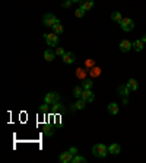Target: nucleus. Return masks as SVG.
Listing matches in <instances>:
<instances>
[{"mask_svg":"<svg viewBox=\"0 0 146 163\" xmlns=\"http://www.w3.org/2000/svg\"><path fill=\"white\" fill-rule=\"evenodd\" d=\"M92 155L95 157H98V159H104L105 156L108 155V147L105 144H102V143H98V144H95L92 147Z\"/></svg>","mask_w":146,"mask_h":163,"instance_id":"f257e3e1","label":"nucleus"},{"mask_svg":"<svg viewBox=\"0 0 146 163\" xmlns=\"http://www.w3.org/2000/svg\"><path fill=\"white\" fill-rule=\"evenodd\" d=\"M57 22H60V21H58L53 13H46V15L42 16V23H44V26H50V28H53Z\"/></svg>","mask_w":146,"mask_h":163,"instance_id":"f03ea898","label":"nucleus"},{"mask_svg":"<svg viewBox=\"0 0 146 163\" xmlns=\"http://www.w3.org/2000/svg\"><path fill=\"white\" fill-rule=\"evenodd\" d=\"M120 26L124 32H132L134 29V22L130 18H123V21L120 22Z\"/></svg>","mask_w":146,"mask_h":163,"instance_id":"7ed1b4c3","label":"nucleus"},{"mask_svg":"<svg viewBox=\"0 0 146 163\" xmlns=\"http://www.w3.org/2000/svg\"><path fill=\"white\" fill-rule=\"evenodd\" d=\"M44 102L48 105L57 104V102H60V95H58L57 92H48L46 95V98H44Z\"/></svg>","mask_w":146,"mask_h":163,"instance_id":"20e7f679","label":"nucleus"},{"mask_svg":"<svg viewBox=\"0 0 146 163\" xmlns=\"http://www.w3.org/2000/svg\"><path fill=\"white\" fill-rule=\"evenodd\" d=\"M44 38H46V42H47V45L48 47H56L58 44V37H57V33H46L44 35Z\"/></svg>","mask_w":146,"mask_h":163,"instance_id":"39448f33","label":"nucleus"},{"mask_svg":"<svg viewBox=\"0 0 146 163\" xmlns=\"http://www.w3.org/2000/svg\"><path fill=\"white\" fill-rule=\"evenodd\" d=\"M82 99L86 102V104H91V102H94L95 100V95L92 93L91 89H84V93H82Z\"/></svg>","mask_w":146,"mask_h":163,"instance_id":"423d86ee","label":"nucleus"},{"mask_svg":"<svg viewBox=\"0 0 146 163\" xmlns=\"http://www.w3.org/2000/svg\"><path fill=\"white\" fill-rule=\"evenodd\" d=\"M121 53H129L130 50H133V42H130L129 39H123L120 42V45H118Z\"/></svg>","mask_w":146,"mask_h":163,"instance_id":"0eeeda50","label":"nucleus"},{"mask_svg":"<svg viewBox=\"0 0 146 163\" xmlns=\"http://www.w3.org/2000/svg\"><path fill=\"white\" fill-rule=\"evenodd\" d=\"M72 159H73V155H72L69 150L58 156V160H60L62 163H72Z\"/></svg>","mask_w":146,"mask_h":163,"instance_id":"6e6552de","label":"nucleus"},{"mask_svg":"<svg viewBox=\"0 0 146 163\" xmlns=\"http://www.w3.org/2000/svg\"><path fill=\"white\" fill-rule=\"evenodd\" d=\"M130 92H132V90L127 88V84H120V86L117 88V93H118L120 96H123V98H127Z\"/></svg>","mask_w":146,"mask_h":163,"instance_id":"1a4fd4ad","label":"nucleus"},{"mask_svg":"<svg viewBox=\"0 0 146 163\" xmlns=\"http://www.w3.org/2000/svg\"><path fill=\"white\" fill-rule=\"evenodd\" d=\"M75 60H76L75 53H66V54L63 55V63H66V64L75 63Z\"/></svg>","mask_w":146,"mask_h":163,"instance_id":"9d476101","label":"nucleus"},{"mask_svg":"<svg viewBox=\"0 0 146 163\" xmlns=\"http://www.w3.org/2000/svg\"><path fill=\"white\" fill-rule=\"evenodd\" d=\"M79 8L85 9V10H91L94 8V0H80Z\"/></svg>","mask_w":146,"mask_h":163,"instance_id":"9b49d317","label":"nucleus"},{"mask_svg":"<svg viewBox=\"0 0 146 163\" xmlns=\"http://www.w3.org/2000/svg\"><path fill=\"white\" fill-rule=\"evenodd\" d=\"M108 114L110 115H117L118 114V111H120V108H118V105L116 104V102H111V104L108 105Z\"/></svg>","mask_w":146,"mask_h":163,"instance_id":"f8f14e48","label":"nucleus"},{"mask_svg":"<svg viewBox=\"0 0 146 163\" xmlns=\"http://www.w3.org/2000/svg\"><path fill=\"white\" fill-rule=\"evenodd\" d=\"M126 84H127V88H129L132 92H136V90L139 89V83H138V80L136 79H130Z\"/></svg>","mask_w":146,"mask_h":163,"instance_id":"ddd939ff","label":"nucleus"},{"mask_svg":"<svg viewBox=\"0 0 146 163\" xmlns=\"http://www.w3.org/2000/svg\"><path fill=\"white\" fill-rule=\"evenodd\" d=\"M120 151H121V147L117 143H113L111 146H108V153H111V155H118Z\"/></svg>","mask_w":146,"mask_h":163,"instance_id":"4468645a","label":"nucleus"},{"mask_svg":"<svg viewBox=\"0 0 146 163\" xmlns=\"http://www.w3.org/2000/svg\"><path fill=\"white\" fill-rule=\"evenodd\" d=\"M44 59H46L47 61H53V60L56 59V53L53 50H50V48H48V50L44 51Z\"/></svg>","mask_w":146,"mask_h":163,"instance_id":"2eb2a0df","label":"nucleus"},{"mask_svg":"<svg viewBox=\"0 0 146 163\" xmlns=\"http://www.w3.org/2000/svg\"><path fill=\"white\" fill-rule=\"evenodd\" d=\"M143 45H145V42H143L142 39H136V41L133 42V50L140 53V51L143 50Z\"/></svg>","mask_w":146,"mask_h":163,"instance_id":"dca6fc26","label":"nucleus"},{"mask_svg":"<svg viewBox=\"0 0 146 163\" xmlns=\"http://www.w3.org/2000/svg\"><path fill=\"white\" fill-rule=\"evenodd\" d=\"M111 19H113L114 22H117V23H120V22L123 21V16H121L120 12H113L111 13Z\"/></svg>","mask_w":146,"mask_h":163,"instance_id":"f3484780","label":"nucleus"},{"mask_svg":"<svg viewBox=\"0 0 146 163\" xmlns=\"http://www.w3.org/2000/svg\"><path fill=\"white\" fill-rule=\"evenodd\" d=\"M82 93H84V88H82V86H76V88L73 89V96L78 98V99L82 96Z\"/></svg>","mask_w":146,"mask_h":163,"instance_id":"a211bd4d","label":"nucleus"},{"mask_svg":"<svg viewBox=\"0 0 146 163\" xmlns=\"http://www.w3.org/2000/svg\"><path fill=\"white\" fill-rule=\"evenodd\" d=\"M75 108L76 109H85V108H86V102H85L82 98H79V99H78V102L75 104Z\"/></svg>","mask_w":146,"mask_h":163,"instance_id":"6ab92c4d","label":"nucleus"},{"mask_svg":"<svg viewBox=\"0 0 146 163\" xmlns=\"http://www.w3.org/2000/svg\"><path fill=\"white\" fill-rule=\"evenodd\" d=\"M53 134H54V128H53V127H50V125L44 127V135H46V137H51Z\"/></svg>","mask_w":146,"mask_h":163,"instance_id":"aec40b11","label":"nucleus"},{"mask_svg":"<svg viewBox=\"0 0 146 163\" xmlns=\"http://www.w3.org/2000/svg\"><path fill=\"white\" fill-rule=\"evenodd\" d=\"M72 163H86V159L84 156H79V155H75L73 159H72Z\"/></svg>","mask_w":146,"mask_h":163,"instance_id":"412c9836","label":"nucleus"},{"mask_svg":"<svg viewBox=\"0 0 146 163\" xmlns=\"http://www.w3.org/2000/svg\"><path fill=\"white\" fill-rule=\"evenodd\" d=\"M53 31H54V33H57V35H60V33L64 32V29H63V26L60 22H57L54 26H53Z\"/></svg>","mask_w":146,"mask_h":163,"instance_id":"4be33fe9","label":"nucleus"},{"mask_svg":"<svg viewBox=\"0 0 146 163\" xmlns=\"http://www.w3.org/2000/svg\"><path fill=\"white\" fill-rule=\"evenodd\" d=\"M92 84H94L92 77H91V79H84V82H82V88H84V89H91Z\"/></svg>","mask_w":146,"mask_h":163,"instance_id":"5701e85b","label":"nucleus"},{"mask_svg":"<svg viewBox=\"0 0 146 163\" xmlns=\"http://www.w3.org/2000/svg\"><path fill=\"white\" fill-rule=\"evenodd\" d=\"M86 74H88V70H85V69H78L76 70V77H79V79H85Z\"/></svg>","mask_w":146,"mask_h":163,"instance_id":"b1692460","label":"nucleus"},{"mask_svg":"<svg viewBox=\"0 0 146 163\" xmlns=\"http://www.w3.org/2000/svg\"><path fill=\"white\" fill-rule=\"evenodd\" d=\"M100 73H101V70L98 69V67H94L91 71H89V74H91V77H98L100 76Z\"/></svg>","mask_w":146,"mask_h":163,"instance_id":"393cba45","label":"nucleus"},{"mask_svg":"<svg viewBox=\"0 0 146 163\" xmlns=\"http://www.w3.org/2000/svg\"><path fill=\"white\" fill-rule=\"evenodd\" d=\"M85 9H82V8H79V9H76V12H75V16L76 18H84L85 16Z\"/></svg>","mask_w":146,"mask_h":163,"instance_id":"a878e982","label":"nucleus"},{"mask_svg":"<svg viewBox=\"0 0 146 163\" xmlns=\"http://www.w3.org/2000/svg\"><path fill=\"white\" fill-rule=\"evenodd\" d=\"M60 111H63V105L60 104V102L53 105V112H60Z\"/></svg>","mask_w":146,"mask_h":163,"instance_id":"bb28decb","label":"nucleus"},{"mask_svg":"<svg viewBox=\"0 0 146 163\" xmlns=\"http://www.w3.org/2000/svg\"><path fill=\"white\" fill-rule=\"evenodd\" d=\"M47 111H48V104H46V102H44V105H41V106H40V112H44L46 114Z\"/></svg>","mask_w":146,"mask_h":163,"instance_id":"cd10ccee","label":"nucleus"},{"mask_svg":"<svg viewBox=\"0 0 146 163\" xmlns=\"http://www.w3.org/2000/svg\"><path fill=\"white\" fill-rule=\"evenodd\" d=\"M64 54H66V51L63 50V48H57V50H56V55H60V57H63Z\"/></svg>","mask_w":146,"mask_h":163,"instance_id":"c85d7f7f","label":"nucleus"},{"mask_svg":"<svg viewBox=\"0 0 146 163\" xmlns=\"http://www.w3.org/2000/svg\"><path fill=\"white\" fill-rule=\"evenodd\" d=\"M94 61H92V60H86V61H85V66L86 67H94Z\"/></svg>","mask_w":146,"mask_h":163,"instance_id":"c756f323","label":"nucleus"},{"mask_svg":"<svg viewBox=\"0 0 146 163\" xmlns=\"http://www.w3.org/2000/svg\"><path fill=\"white\" fill-rule=\"evenodd\" d=\"M69 151H70V153H72L73 156L78 155V149H76V147H70V149H69Z\"/></svg>","mask_w":146,"mask_h":163,"instance_id":"7c9ffc66","label":"nucleus"},{"mask_svg":"<svg viewBox=\"0 0 146 163\" xmlns=\"http://www.w3.org/2000/svg\"><path fill=\"white\" fill-rule=\"evenodd\" d=\"M70 4H72V0H67V2L63 3V8H70Z\"/></svg>","mask_w":146,"mask_h":163,"instance_id":"2f4dec72","label":"nucleus"},{"mask_svg":"<svg viewBox=\"0 0 146 163\" xmlns=\"http://www.w3.org/2000/svg\"><path fill=\"white\" fill-rule=\"evenodd\" d=\"M123 104L127 105V104H129V99H127V98H123Z\"/></svg>","mask_w":146,"mask_h":163,"instance_id":"473e14b6","label":"nucleus"},{"mask_svg":"<svg viewBox=\"0 0 146 163\" xmlns=\"http://www.w3.org/2000/svg\"><path fill=\"white\" fill-rule=\"evenodd\" d=\"M140 39H142V41H143V42H146V35H143V37H142V38H140Z\"/></svg>","mask_w":146,"mask_h":163,"instance_id":"72a5a7b5","label":"nucleus"},{"mask_svg":"<svg viewBox=\"0 0 146 163\" xmlns=\"http://www.w3.org/2000/svg\"><path fill=\"white\" fill-rule=\"evenodd\" d=\"M72 3H80V0H72Z\"/></svg>","mask_w":146,"mask_h":163,"instance_id":"f704fd0d","label":"nucleus"}]
</instances>
